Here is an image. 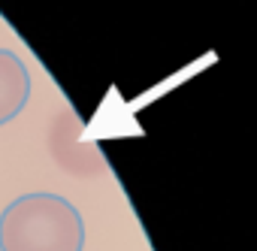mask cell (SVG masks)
I'll list each match as a JSON object with an SVG mask.
<instances>
[{
  "instance_id": "6da1fadb",
  "label": "cell",
  "mask_w": 257,
  "mask_h": 251,
  "mask_svg": "<svg viewBox=\"0 0 257 251\" xmlns=\"http://www.w3.org/2000/svg\"><path fill=\"white\" fill-rule=\"evenodd\" d=\"M0 251H85L82 212L52 191L22 194L0 212Z\"/></svg>"
},
{
  "instance_id": "7a4b0ae2",
  "label": "cell",
  "mask_w": 257,
  "mask_h": 251,
  "mask_svg": "<svg viewBox=\"0 0 257 251\" xmlns=\"http://www.w3.org/2000/svg\"><path fill=\"white\" fill-rule=\"evenodd\" d=\"M31 100V73L13 49H0V128L22 115Z\"/></svg>"
}]
</instances>
